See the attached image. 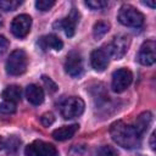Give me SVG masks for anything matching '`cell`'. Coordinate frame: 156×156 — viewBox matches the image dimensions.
I'll list each match as a JSON object with an SVG mask.
<instances>
[{
  "label": "cell",
  "instance_id": "obj_1",
  "mask_svg": "<svg viewBox=\"0 0 156 156\" xmlns=\"http://www.w3.org/2000/svg\"><path fill=\"white\" fill-rule=\"evenodd\" d=\"M110 135L112 140L124 147V149H135L139 147L141 143V135L135 130L130 124H127L123 121H116L110 127Z\"/></svg>",
  "mask_w": 156,
  "mask_h": 156
},
{
  "label": "cell",
  "instance_id": "obj_2",
  "mask_svg": "<svg viewBox=\"0 0 156 156\" xmlns=\"http://www.w3.org/2000/svg\"><path fill=\"white\" fill-rule=\"evenodd\" d=\"M28 66V57L24 50L22 49H16L13 50L9 58L6 60V72L10 76H21L26 72Z\"/></svg>",
  "mask_w": 156,
  "mask_h": 156
},
{
  "label": "cell",
  "instance_id": "obj_3",
  "mask_svg": "<svg viewBox=\"0 0 156 156\" xmlns=\"http://www.w3.org/2000/svg\"><path fill=\"white\" fill-rule=\"evenodd\" d=\"M117 18L118 22L126 27L139 28L144 23V15L129 4H124L119 7Z\"/></svg>",
  "mask_w": 156,
  "mask_h": 156
},
{
  "label": "cell",
  "instance_id": "obj_4",
  "mask_svg": "<svg viewBox=\"0 0 156 156\" xmlns=\"http://www.w3.org/2000/svg\"><path fill=\"white\" fill-rule=\"evenodd\" d=\"M85 104L79 96H69L65 99L60 105V113L65 119H72L79 117L84 112Z\"/></svg>",
  "mask_w": 156,
  "mask_h": 156
},
{
  "label": "cell",
  "instance_id": "obj_5",
  "mask_svg": "<svg viewBox=\"0 0 156 156\" xmlns=\"http://www.w3.org/2000/svg\"><path fill=\"white\" fill-rule=\"evenodd\" d=\"M129 44L130 39L126 34H117L116 37H113L112 41L106 45L110 57H113L115 60H121L128 51Z\"/></svg>",
  "mask_w": 156,
  "mask_h": 156
},
{
  "label": "cell",
  "instance_id": "obj_6",
  "mask_svg": "<svg viewBox=\"0 0 156 156\" xmlns=\"http://www.w3.org/2000/svg\"><path fill=\"white\" fill-rule=\"evenodd\" d=\"M26 156H57V149L43 140H34L24 149Z\"/></svg>",
  "mask_w": 156,
  "mask_h": 156
},
{
  "label": "cell",
  "instance_id": "obj_7",
  "mask_svg": "<svg viewBox=\"0 0 156 156\" xmlns=\"http://www.w3.org/2000/svg\"><path fill=\"white\" fill-rule=\"evenodd\" d=\"M133 74L128 68H119L112 74L111 88L115 93H123L132 83Z\"/></svg>",
  "mask_w": 156,
  "mask_h": 156
},
{
  "label": "cell",
  "instance_id": "obj_8",
  "mask_svg": "<svg viewBox=\"0 0 156 156\" xmlns=\"http://www.w3.org/2000/svg\"><path fill=\"white\" fill-rule=\"evenodd\" d=\"M79 17H80L79 12L76 9H72L71 12L68 13V16H66L65 18H62L60 21H56L54 23V28L55 29H62V30H65V34L71 38V37L74 35L76 26L79 22Z\"/></svg>",
  "mask_w": 156,
  "mask_h": 156
},
{
  "label": "cell",
  "instance_id": "obj_9",
  "mask_svg": "<svg viewBox=\"0 0 156 156\" xmlns=\"http://www.w3.org/2000/svg\"><path fill=\"white\" fill-rule=\"evenodd\" d=\"M30 27H32V18L29 15L26 13L16 16L11 22V32L15 37L20 39L27 37V34L30 30Z\"/></svg>",
  "mask_w": 156,
  "mask_h": 156
},
{
  "label": "cell",
  "instance_id": "obj_10",
  "mask_svg": "<svg viewBox=\"0 0 156 156\" xmlns=\"http://www.w3.org/2000/svg\"><path fill=\"white\" fill-rule=\"evenodd\" d=\"M156 60V43L150 39L143 43L138 52V61L143 66H151Z\"/></svg>",
  "mask_w": 156,
  "mask_h": 156
},
{
  "label": "cell",
  "instance_id": "obj_11",
  "mask_svg": "<svg viewBox=\"0 0 156 156\" xmlns=\"http://www.w3.org/2000/svg\"><path fill=\"white\" fill-rule=\"evenodd\" d=\"M65 71L71 77H78L83 73V58L78 51L68 52L65 61Z\"/></svg>",
  "mask_w": 156,
  "mask_h": 156
},
{
  "label": "cell",
  "instance_id": "obj_12",
  "mask_svg": "<svg viewBox=\"0 0 156 156\" xmlns=\"http://www.w3.org/2000/svg\"><path fill=\"white\" fill-rule=\"evenodd\" d=\"M110 62V54L106 46L95 49L90 54V63L93 68L98 72H102L107 68Z\"/></svg>",
  "mask_w": 156,
  "mask_h": 156
},
{
  "label": "cell",
  "instance_id": "obj_13",
  "mask_svg": "<svg viewBox=\"0 0 156 156\" xmlns=\"http://www.w3.org/2000/svg\"><path fill=\"white\" fill-rule=\"evenodd\" d=\"M38 44L40 45V48L43 50H46V49H52L55 51H60L62 48H63V43L62 40L55 35V34H48V35H44L39 39Z\"/></svg>",
  "mask_w": 156,
  "mask_h": 156
},
{
  "label": "cell",
  "instance_id": "obj_14",
  "mask_svg": "<svg viewBox=\"0 0 156 156\" xmlns=\"http://www.w3.org/2000/svg\"><path fill=\"white\" fill-rule=\"evenodd\" d=\"M24 94L27 100L33 105H40L44 101V90L35 84H29L26 88Z\"/></svg>",
  "mask_w": 156,
  "mask_h": 156
},
{
  "label": "cell",
  "instance_id": "obj_15",
  "mask_svg": "<svg viewBox=\"0 0 156 156\" xmlns=\"http://www.w3.org/2000/svg\"><path fill=\"white\" fill-rule=\"evenodd\" d=\"M151 122H152V113H151L150 111H145V112L140 113V115L136 117V119H135L133 127H134L135 130L143 136V135L146 133V130L149 129V127L151 126Z\"/></svg>",
  "mask_w": 156,
  "mask_h": 156
},
{
  "label": "cell",
  "instance_id": "obj_16",
  "mask_svg": "<svg viewBox=\"0 0 156 156\" xmlns=\"http://www.w3.org/2000/svg\"><path fill=\"white\" fill-rule=\"evenodd\" d=\"M78 129H79V126L77 123L69 124V126H63V127L55 129L52 132V136H54V139H56L58 141H65V140L71 139L77 133Z\"/></svg>",
  "mask_w": 156,
  "mask_h": 156
},
{
  "label": "cell",
  "instance_id": "obj_17",
  "mask_svg": "<svg viewBox=\"0 0 156 156\" xmlns=\"http://www.w3.org/2000/svg\"><path fill=\"white\" fill-rule=\"evenodd\" d=\"M21 96H22V90L18 85H15V84L6 87L1 93V98L4 99V101H9L13 104H17L18 101H21Z\"/></svg>",
  "mask_w": 156,
  "mask_h": 156
},
{
  "label": "cell",
  "instance_id": "obj_18",
  "mask_svg": "<svg viewBox=\"0 0 156 156\" xmlns=\"http://www.w3.org/2000/svg\"><path fill=\"white\" fill-rule=\"evenodd\" d=\"M108 29H110V24H108L107 22H105V21H99V22H96V23L94 24V27H93V35H94V38H95L96 40H99V39H101V38L108 32Z\"/></svg>",
  "mask_w": 156,
  "mask_h": 156
},
{
  "label": "cell",
  "instance_id": "obj_19",
  "mask_svg": "<svg viewBox=\"0 0 156 156\" xmlns=\"http://www.w3.org/2000/svg\"><path fill=\"white\" fill-rule=\"evenodd\" d=\"M16 112V104L4 101L0 104V115L1 116H10Z\"/></svg>",
  "mask_w": 156,
  "mask_h": 156
},
{
  "label": "cell",
  "instance_id": "obj_20",
  "mask_svg": "<svg viewBox=\"0 0 156 156\" xmlns=\"http://www.w3.org/2000/svg\"><path fill=\"white\" fill-rule=\"evenodd\" d=\"M21 4L22 1L20 0H0V9L4 11H13Z\"/></svg>",
  "mask_w": 156,
  "mask_h": 156
},
{
  "label": "cell",
  "instance_id": "obj_21",
  "mask_svg": "<svg viewBox=\"0 0 156 156\" xmlns=\"http://www.w3.org/2000/svg\"><path fill=\"white\" fill-rule=\"evenodd\" d=\"M95 156H118V152L115 147H112L110 145H104L96 150Z\"/></svg>",
  "mask_w": 156,
  "mask_h": 156
},
{
  "label": "cell",
  "instance_id": "obj_22",
  "mask_svg": "<svg viewBox=\"0 0 156 156\" xmlns=\"http://www.w3.org/2000/svg\"><path fill=\"white\" fill-rule=\"evenodd\" d=\"M54 5H55V1L54 0H37L35 1V7L39 11H41V12L49 11Z\"/></svg>",
  "mask_w": 156,
  "mask_h": 156
},
{
  "label": "cell",
  "instance_id": "obj_23",
  "mask_svg": "<svg viewBox=\"0 0 156 156\" xmlns=\"http://www.w3.org/2000/svg\"><path fill=\"white\" fill-rule=\"evenodd\" d=\"M20 144H21V141L16 136H11L7 141H5V147L7 149L9 152H16Z\"/></svg>",
  "mask_w": 156,
  "mask_h": 156
},
{
  "label": "cell",
  "instance_id": "obj_24",
  "mask_svg": "<svg viewBox=\"0 0 156 156\" xmlns=\"http://www.w3.org/2000/svg\"><path fill=\"white\" fill-rule=\"evenodd\" d=\"M85 5L91 10H102L104 7L107 6V2L104 0H89L85 1Z\"/></svg>",
  "mask_w": 156,
  "mask_h": 156
},
{
  "label": "cell",
  "instance_id": "obj_25",
  "mask_svg": "<svg viewBox=\"0 0 156 156\" xmlns=\"http://www.w3.org/2000/svg\"><path fill=\"white\" fill-rule=\"evenodd\" d=\"M40 122H41L43 126H45V127H50V126L55 122V116H54L51 112H46V113L41 115V117H40Z\"/></svg>",
  "mask_w": 156,
  "mask_h": 156
},
{
  "label": "cell",
  "instance_id": "obj_26",
  "mask_svg": "<svg viewBox=\"0 0 156 156\" xmlns=\"http://www.w3.org/2000/svg\"><path fill=\"white\" fill-rule=\"evenodd\" d=\"M41 78H43L44 84L48 87V89H49L50 91H56V90H57V85L52 82V79H51V78H49V77H46V76H43Z\"/></svg>",
  "mask_w": 156,
  "mask_h": 156
},
{
  "label": "cell",
  "instance_id": "obj_27",
  "mask_svg": "<svg viewBox=\"0 0 156 156\" xmlns=\"http://www.w3.org/2000/svg\"><path fill=\"white\" fill-rule=\"evenodd\" d=\"M7 48H9V40L4 35H0V54L5 52Z\"/></svg>",
  "mask_w": 156,
  "mask_h": 156
},
{
  "label": "cell",
  "instance_id": "obj_28",
  "mask_svg": "<svg viewBox=\"0 0 156 156\" xmlns=\"http://www.w3.org/2000/svg\"><path fill=\"white\" fill-rule=\"evenodd\" d=\"M150 146L152 150H155V133L151 134V138H150Z\"/></svg>",
  "mask_w": 156,
  "mask_h": 156
},
{
  "label": "cell",
  "instance_id": "obj_29",
  "mask_svg": "<svg viewBox=\"0 0 156 156\" xmlns=\"http://www.w3.org/2000/svg\"><path fill=\"white\" fill-rule=\"evenodd\" d=\"M143 4L146 5V6H150V7H152V9L155 7V2H154V1H151V2H150V1H146V2H143Z\"/></svg>",
  "mask_w": 156,
  "mask_h": 156
},
{
  "label": "cell",
  "instance_id": "obj_30",
  "mask_svg": "<svg viewBox=\"0 0 156 156\" xmlns=\"http://www.w3.org/2000/svg\"><path fill=\"white\" fill-rule=\"evenodd\" d=\"M4 147H5V140L0 136V150H2Z\"/></svg>",
  "mask_w": 156,
  "mask_h": 156
},
{
  "label": "cell",
  "instance_id": "obj_31",
  "mask_svg": "<svg viewBox=\"0 0 156 156\" xmlns=\"http://www.w3.org/2000/svg\"><path fill=\"white\" fill-rule=\"evenodd\" d=\"M138 156H143V155H138Z\"/></svg>",
  "mask_w": 156,
  "mask_h": 156
}]
</instances>
